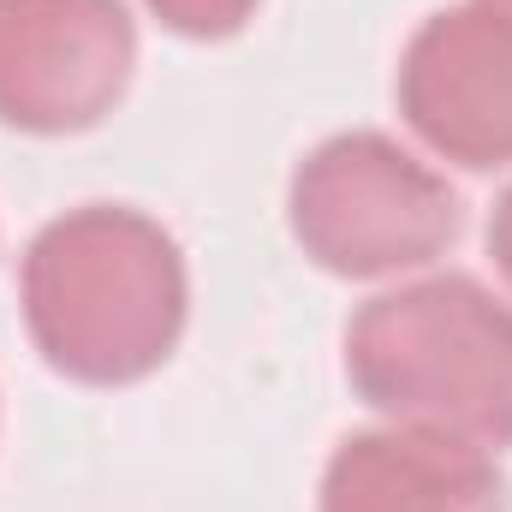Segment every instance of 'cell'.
<instances>
[{
    "label": "cell",
    "mask_w": 512,
    "mask_h": 512,
    "mask_svg": "<svg viewBox=\"0 0 512 512\" xmlns=\"http://www.w3.org/2000/svg\"><path fill=\"white\" fill-rule=\"evenodd\" d=\"M18 304L48 370L84 387H131L173 358L191 280L161 221L126 203H84L30 239Z\"/></svg>",
    "instance_id": "6da1fadb"
},
{
    "label": "cell",
    "mask_w": 512,
    "mask_h": 512,
    "mask_svg": "<svg viewBox=\"0 0 512 512\" xmlns=\"http://www.w3.org/2000/svg\"><path fill=\"white\" fill-rule=\"evenodd\" d=\"M489 6H501V12H512V0H489Z\"/></svg>",
    "instance_id": "9c48e42d"
},
{
    "label": "cell",
    "mask_w": 512,
    "mask_h": 512,
    "mask_svg": "<svg viewBox=\"0 0 512 512\" xmlns=\"http://www.w3.org/2000/svg\"><path fill=\"white\" fill-rule=\"evenodd\" d=\"M489 256H495V268L507 274V286H512V185L501 191V203L489 215Z\"/></svg>",
    "instance_id": "ba28073f"
},
{
    "label": "cell",
    "mask_w": 512,
    "mask_h": 512,
    "mask_svg": "<svg viewBox=\"0 0 512 512\" xmlns=\"http://www.w3.org/2000/svg\"><path fill=\"white\" fill-rule=\"evenodd\" d=\"M322 512H507V477L471 441L387 423L334 447Z\"/></svg>",
    "instance_id": "8992f818"
},
{
    "label": "cell",
    "mask_w": 512,
    "mask_h": 512,
    "mask_svg": "<svg viewBox=\"0 0 512 512\" xmlns=\"http://www.w3.org/2000/svg\"><path fill=\"white\" fill-rule=\"evenodd\" d=\"M286 221L322 274L387 280L447 256L465 209L459 191L387 131H340L298 161Z\"/></svg>",
    "instance_id": "3957f363"
},
{
    "label": "cell",
    "mask_w": 512,
    "mask_h": 512,
    "mask_svg": "<svg viewBox=\"0 0 512 512\" xmlns=\"http://www.w3.org/2000/svg\"><path fill=\"white\" fill-rule=\"evenodd\" d=\"M393 96L441 161L471 173L512 167V12L489 0L429 12L399 54Z\"/></svg>",
    "instance_id": "5b68a950"
},
{
    "label": "cell",
    "mask_w": 512,
    "mask_h": 512,
    "mask_svg": "<svg viewBox=\"0 0 512 512\" xmlns=\"http://www.w3.org/2000/svg\"><path fill=\"white\" fill-rule=\"evenodd\" d=\"M173 36H191V42H221V36H239L256 18L262 0H143Z\"/></svg>",
    "instance_id": "52a82bcc"
},
{
    "label": "cell",
    "mask_w": 512,
    "mask_h": 512,
    "mask_svg": "<svg viewBox=\"0 0 512 512\" xmlns=\"http://www.w3.org/2000/svg\"><path fill=\"white\" fill-rule=\"evenodd\" d=\"M346 382L387 423L512 447V304L471 274L376 292L346 322Z\"/></svg>",
    "instance_id": "7a4b0ae2"
},
{
    "label": "cell",
    "mask_w": 512,
    "mask_h": 512,
    "mask_svg": "<svg viewBox=\"0 0 512 512\" xmlns=\"http://www.w3.org/2000/svg\"><path fill=\"white\" fill-rule=\"evenodd\" d=\"M137 72L126 0H0V126L72 137L102 126Z\"/></svg>",
    "instance_id": "277c9868"
}]
</instances>
